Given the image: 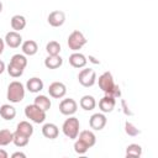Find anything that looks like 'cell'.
Here are the masks:
<instances>
[{"instance_id":"obj_4","label":"cell","mask_w":158,"mask_h":158,"mask_svg":"<svg viewBox=\"0 0 158 158\" xmlns=\"http://www.w3.org/2000/svg\"><path fill=\"white\" fill-rule=\"evenodd\" d=\"M86 42H88V40L85 38L83 32L79 30H74L67 40V44H68L69 49H72L74 52H78L79 49H81L86 44Z\"/></svg>"},{"instance_id":"obj_13","label":"cell","mask_w":158,"mask_h":158,"mask_svg":"<svg viewBox=\"0 0 158 158\" xmlns=\"http://www.w3.org/2000/svg\"><path fill=\"white\" fill-rule=\"evenodd\" d=\"M115 106H116V99L112 98V96H110V95H106V94H105V96L101 98L100 101H99V109H100V111L104 112V114L111 112V111L115 109Z\"/></svg>"},{"instance_id":"obj_8","label":"cell","mask_w":158,"mask_h":158,"mask_svg":"<svg viewBox=\"0 0 158 158\" xmlns=\"http://www.w3.org/2000/svg\"><path fill=\"white\" fill-rule=\"evenodd\" d=\"M96 81H98V84H99V88H100L105 94H107V93L114 88V85H115L114 77H112V74H111L110 72L102 73V74L99 77V79H96Z\"/></svg>"},{"instance_id":"obj_19","label":"cell","mask_w":158,"mask_h":158,"mask_svg":"<svg viewBox=\"0 0 158 158\" xmlns=\"http://www.w3.org/2000/svg\"><path fill=\"white\" fill-rule=\"evenodd\" d=\"M0 116L6 121L14 120L16 116V109L10 104H4L0 106Z\"/></svg>"},{"instance_id":"obj_26","label":"cell","mask_w":158,"mask_h":158,"mask_svg":"<svg viewBox=\"0 0 158 158\" xmlns=\"http://www.w3.org/2000/svg\"><path fill=\"white\" fill-rule=\"evenodd\" d=\"M126 156L127 157H141L142 156V147L137 143H131L126 147Z\"/></svg>"},{"instance_id":"obj_22","label":"cell","mask_w":158,"mask_h":158,"mask_svg":"<svg viewBox=\"0 0 158 158\" xmlns=\"http://www.w3.org/2000/svg\"><path fill=\"white\" fill-rule=\"evenodd\" d=\"M79 105H80V107H81L83 110H85V111H91V110H94L95 106H96V100H95V98L91 96V95H84V96L80 99Z\"/></svg>"},{"instance_id":"obj_29","label":"cell","mask_w":158,"mask_h":158,"mask_svg":"<svg viewBox=\"0 0 158 158\" xmlns=\"http://www.w3.org/2000/svg\"><path fill=\"white\" fill-rule=\"evenodd\" d=\"M88 149H89V147L83 141H80L79 138L75 139V142H74V151H75V153H78V154H85L88 152Z\"/></svg>"},{"instance_id":"obj_17","label":"cell","mask_w":158,"mask_h":158,"mask_svg":"<svg viewBox=\"0 0 158 158\" xmlns=\"http://www.w3.org/2000/svg\"><path fill=\"white\" fill-rule=\"evenodd\" d=\"M21 49H22V53L25 56H35L38 51V46H37L36 41L27 40V41L21 43Z\"/></svg>"},{"instance_id":"obj_33","label":"cell","mask_w":158,"mask_h":158,"mask_svg":"<svg viewBox=\"0 0 158 158\" xmlns=\"http://www.w3.org/2000/svg\"><path fill=\"white\" fill-rule=\"evenodd\" d=\"M12 158H17V157H21V158H26V154L25 153H22V152H15V153H12V156H11Z\"/></svg>"},{"instance_id":"obj_37","label":"cell","mask_w":158,"mask_h":158,"mask_svg":"<svg viewBox=\"0 0 158 158\" xmlns=\"http://www.w3.org/2000/svg\"><path fill=\"white\" fill-rule=\"evenodd\" d=\"M1 11H2V2L0 1V12H1Z\"/></svg>"},{"instance_id":"obj_9","label":"cell","mask_w":158,"mask_h":158,"mask_svg":"<svg viewBox=\"0 0 158 158\" xmlns=\"http://www.w3.org/2000/svg\"><path fill=\"white\" fill-rule=\"evenodd\" d=\"M106 122H107V118L104 115V112L93 114L90 116V118H89V126L94 131H101L106 126Z\"/></svg>"},{"instance_id":"obj_36","label":"cell","mask_w":158,"mask_h":158,"mask_svg":"<svg viewBox=\"0 0 158 158\" xmlns=\"http://www.w3.org/2000/svg\"><path fill=\"white\" fill-rule=\"evenodd\" d=\"M7 152L4 151V149H0V158H7Z\"/></svg>"},{"instance_id":"obj_28","label":"cell","mask_w":158,"mask_h":158,"mask_svg":"<svg viewBox=\"0 0 158 158\" xmlns=\"http://www.w3.org/2000/svg\"><path fill=\"white\" fill-rule=\"evenodd\" d=\"M28 141H30V137L27 136H23V135H20L17 132H14V139H12V143L16 146V147H25L28 144Z\"/></svg>"},{"instance_id":"obj_32","label":"cell","mask_w":158,"mask_h":158,"mask_svg":"<svg viewBox=\"0 0 158 158\" xmlns=\"http://www.w3.org/2000/svg\"><path fill=\"white\" fill-rule=\"evenodd\" d=\"M121 104H122V107H123V112H125L126 115H132V112L128 110V106L126 105V101H125V100H121Z\"/></svg>"},{"instance_id":"obj_2","label":"cell","mask_w":158,"mask_h":158,"mask_svg":"<svg viewBox=\"0 0 158 158\" xmlns=\"http://www.w3.org/2000/svg\"><path fill=\"white\" fill-rule=\"evenodd\" d=\"M25 98V86L22 83L14 80L9 84L7 86V91H6V99L12 102V104H17L21 102Z\"/></svg>"},{"instance_id":"obj_11","label":"cell","mask_w":158,"mask_h":158,"mask_svg":"<svg viewBox=\"0 0 158 158\" xmlns=\"http://www.w3.org/2000/svg\"><path fill=\"white\" fill-rule=\"evenodd\" d=\"M47 21L52 27H60L65 22V14L60 10H54L49 12Z\"/></svg>"},{"instance_id":"obj_18","label":"cell","mask_w":158,"mask_h":158,"mask_svg":"<svg viewBox=\"0 0 158 158\" xmlns=\"http://www.w3.org/2000/svg\"><path fill=\"white\" fill-rule=\"evenodd\" d=\"M26 89L30 91V93H40L42 89H43V81L42 79L37 78V77H33L31 79L27 80L26 83Z\"/></svg>"},{"instance_id":"obj_16","label":"cell","mask_w":158,"mask_h":158,"mask_svg":"<svg viewBox=\"0 0 158 158\" xmlns=\"http://www.w3.org/2000/svg\"><path fill=\"white\" fill-rule=\"evenodd\" d=\"M77 138H79L80 141H83L89 148H91V147L95 146V143H96V136H95V133H94L93 131H89V130H83V131H80Z\"/></svg>"},{"instance_id":"obj_30","label":"cell","mask_w":158,"mask_h":158,"mask_svg":"<svg viewBox=\"0 0 158 158\" xmlns=\"http://www.w3.org/2000/svg\"><path fill=\"white\" fill-rule=\"evenodd\" d=\"M125 132H126V135H128L131 137H135V136H137V135L141 133V131L132 122H128V121L125 123Z\"/></svg>"},{"instance_id":"obj_20","label":"cell","mask_w":158,"mask_h":158,"mask_svg":"<svg viewBox=\"0 0 158 158\" xmlns=\"http://www.w3.org/2000/svg\"><path fill=\"white\" fill-rule=\"evenodd\" d=\"M10 25L14 31L20 32L21 30H23L26 27V19L22 15H14L10 20Z\"/></svg>"},{"instance_id":"obj_23","label":"cell","mask_w":158,"mask_h":158,"mask_svg":"<svg viewBox=\"0 0 158 158\" xmlns=\"http://www.w3.org/2000/svg\"><path fill=\"white\" fill-rule=\"evenodd\" d=\"M15 132L23 135V136H27V137H31L33 135V126L28 121H21L17 123Z\"/></svg>"},{"instance_id":"obj_35","label":"cell","mask_w":158,"mask_h":158,"mask_svg":"<svg viewBox=\"0 0 158 158\" xmlns=\"http://www.w3.org/2000/svg\"><path fill=\"white\" fill-rule=\"evenodd\" d=\"M5 69H6V65H5V63H4L2 60H0V74H2Z\"/></svg>"},{"instance_id":"obj_12","label":"cell","mask_w":158,"mask_h":158,"mask_svg":"<svg viewBox=\"0 0 158 158\" xmlns=\"http://www.w3.org/2000/svg\"><path fill=\"white\" fill-rule=\"evenodd\" d=\"M4 41H5V44L9 46L10 48H17L22 43V36L16 31H10L5 35Z\"/></svg>"},{"instance_id":"obj_3","label":"cell","mask_w":158,"mask_h":158,"mask_svg":"<svg viewBox=\"0 0 158 158\" xmlns=\"http://www.w3.org/2000/svg\"><path fill=\"white\" fill-rule=\"evenodd\" d=\"M79 128H80V123L79 120L77 117H74L73 115L69 116L62 125V131L64 133L65 137H68L69 139H75L79 135Z\"/></svg>"},{"instance_id":"obj_27","label":"cell","mask_w":158,"mask_h":158,"mask_svg":"<svg viewBox=\"0 0 158 158\" xmlns=\"http://www.w3.org/2000/svg\"><path fill=\"white\" fill-rule=\"evenodd\" d=\"M46 51L48 56H57L60 53V44L57 41H49L46 44Z\"/></svg>"},{"instance_id":"obj_25","label":"cell","mask_w":158,"mask_h":158,"mask_svg":"<svg viewBox=\"0 0 158 158\" xmlns=\"http://www.w3.org/2000/svg\"><path fill=\"white\" fill-rule=\"evenodd\" d=\"M14 139V132L7 128L0 130V146H7Z\"/></svg>"},{"instance_id":"obj_31","label":"cell","mask_w":158,"mask_h":158,"mask_svg":"<svg viewBox=\"0 0 158 158\" xmlns=\"http://www.w3.org/2000/svg\"><path fill=\"white\" fill-rule=\"evenodd\" d=\"M106 95H110V96H112V98H115V99H117V98H120L121 96V90H120V86L117 85V84H115L114 85V88L106 94Z\"/></svg>"},{"instance_id":"obj_21","label":"cell","mask_w":158,"mask_h":158,"mask_svg":"<svg viewBox=\"0 0 158 158\" xmlns=\"http://www.w3.org/2000/svg\"><path fill=\"white\" fill-rule=\"evenodd\" d=\"M63 64V59L59 54L57 56H47L44 59V67L48 69H58Z\"/></svg>"},{"instance_id":"obj_10","label":"cell","mask_w":158,"mask_h":158,"mask_svg":"<svg viewBox=\"0 0 158 158\" xmlns=\"http://www.w3.org/2000/svg\"><path fill=\"white\" fill-rule=\"evenodd\" d=\"M48 94L54 99H62L67 94V86L62 81H53L48 86Z\"/></svg>"},{"instance_id":"obj_5","label":"cell","mask_w":158,"mask_h":158,"mask_svg":"<svg viewBox=\"0 0 158 158\" xmlns=\"http://www.w3.org/2000/svg\"><path fill=\"white\" fill-rule=\"evenodd\" d=\"M25 116L35 123H43L46 120V111H43L35 104H30L25 107Z\"/></svg>"},{"instance_id":"obj_7","label":"cell","mask_w":158,"mask_h":158,"mask_svg":"<svg viewBox=\"0 0 158 158\" xmlns=\"http://www.w3.org/2000/svg\"><path fill=\"white\" fill-rule=\"evenodd\" d=\"M77 110H78V104L72 98L63 99L59 102V112L64 116H72L77 112Z\"/></svg>"},{"instance_id":"obj_34","label":"cell","mask_w":158,"mask_h":158,"mask_svg":"<svg viewBox=\"0 0 158 158\" xmlns=\"http://www.w3.org/2000/svg\"><path fill=\"white\" fill-rule=\"evenodd\" d=\"M4 49H5V41H4V38L0 37V56L2 54Z\"/></svg>"},{"instance_id":"obj_14","label":"cell","mask_w":158,"mask_h":158,"mask_svg":"<svg viewBox=\"0 0 158 158\" xmlns=\"http://www.w3.org/2000/svg\"><path fill=\"white\" fill-rule=\"evenodd\" d=\"M88 63V59L86 57L80 53V52H74L69 56V64L73 67V68H77V69H80V68H84Z\"/></svg>"},{"instance_id":"obj_15","label":"cell","mask_w":158,"mask_h":158,"mask_svg":"<svg viewBox=\"0 0 158 158\" xmlns=\"http://www.w3.org/2000/svg\"><path fill=\"white\" fill-rule=\"evenodd\" d=\"M42 135L48 138V139H54L58 137L59 135V128L57 125L52 123V122H48V123H44L42 126Z\"/></svg>"},{"instance_id":"obj_1","label":"cell","mask_w":158,"mask_h":158,"mask_svg":"<svg viewBox=\"0 0 158 158\" xmlns=\"http://www.w3.org/2000/svg\"><path fill=\"white\" fill-rule=\"evenodd\" d=\"M27 65V58L25 57V54H14L10 59V63L6 68L7 73L10 77L12 78H19L23 74V70Z\"/></svg>"},{"instance_id":"obj_24","label":"cell","mask_w":158,"mask_h":158,"mask_svg":"<svg viewBox=\"0 0 158 158\" xmlns=\"http://www.w3.org/2000/svg\"><path fill=\"white\" fill-rule=\"evenodd\" d=\"M33 104L37 105V106H38L40 109H42L43 111H48V110L51 109V105H52L49 98H47L46 95H37V96L35 98Z\"/></svg>"},{"instance_id":"obj_6","label":"cell","mask_w":158,"mask_h":158,"mask_svg":"<svg viewBox=\"0 0 158 158\" xmlns=\"http://www.w3.org/2000/svg\"><path fill=\"white\" fill-rule=\"evenodd\" d=\"M96 73L91 68H84L78 74V80L84 88H90L96 83Z\"/></svg>"}]
</instances>
